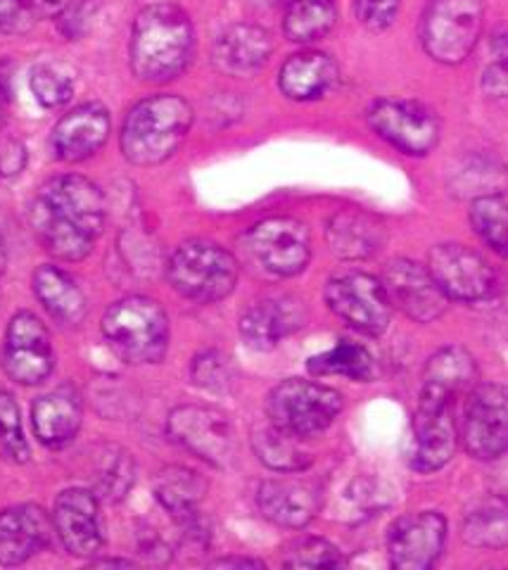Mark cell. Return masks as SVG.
Returning a JSON list of instances; mask_svg holds the SVG:
<instances>
[{"label": "cell", "instance_id": "cell-2", "mask_svg": "<svg viewBox=\"0 0 508 570\" xmlns=\"http://www.w3.org/2000/svg\"><path fill=\"white\" fill-rule=\"evenodd\" d=\"M196 50L188 14L177 6H150L136 17L131 31V69L146 83H165L183 75Z\"/></svg>", "mask_w": 508, "mask_h": 570}, {"label": "cell", "instance_id": "cell-30", "mask_svg": "<svg viewBox=\"0 0 508 570\" xmlns=\"http://www.w3.org/2000/svg\"><path fill=\"white\" fill-rule=\"evenodd\" d=\"M336 22L338 10L332 0H290L283 31L295 43H311L328 36Z\"/></svg>", "mask_w": 508, "mask_h": 570}, {"label": "cell", "instance_id": "cell-27", "mask_svg": "<svg viewBox=\"0 0 508 570\" xmlns=\"http://www.w3.org/2000/svg\"><path fill=\"white\" fill-rule=\"evenodd\" d=\"M81 402L72 390H56L39 397L31 406V421L37 438L46 448H64L81 428Z\"/></svg>", "mask_w": 508, "mask_h": 570}, {"label": "cell", "instance_id": "cell-18", "mask_svg": "<svg viewBox=\"0 0 508 570\" xmlns=\"http://www.w3.org/2000/svg\"><path fill=\"white\" fill-rule=\"evenodd\" d=\"M52 523L69 554L96 557L102 547V519L98 497L89 490L72 488L56 499Z\"/></svg>", "mask_w": 508, "mask_h": 570}, {"label": "cell", "instance_id": "cell-23", "mask_svg": "<svg viewBox=\"0 0 508 570\" xmlns=\"http://www.w3.org/2000/svg\"><path fill=\"white\" fill-rule=\"evenodd\" d=\"M305 324V309L292 297L259 299L240 316V335L248 347L267 352L273 350L286 335Z\"/></svg>", "mask_w": 508, "mask_h": 570}, {"label": "cell", "instance_id": "cell-40", "mask_svg": "<svg viewBox=\"0 0 508 570\" xmlns=\"http://www.w3.org/2000/svg\"><path fill=\"white\" fill-rule=\"evenodd\" d=\"M31 94L37 98L46 110H56V107L67 105L72 100L74 86L64 75H60L58 69H52L48 65H41L31 71Z\"/></svg>", "mask_w": 508, "mask_h": 570}, {"label": "cell", "instance_id": "cell-29", "mask_svg": "<svg viewBox=\"0 0 508 570\" xmlns=\"http://www.w3.org/2000/svg\"><path fill=\"white\" fill-rule=\"evenodd\" d=\"M207 492V480L186 466H167L155 478V497L173 519H186L196 513Z\"/></svg>", "mask_w": 508, "mask_h": 570}, {"label": "cell", "instance_id": "cell-43", "mask_svg": "<svg viewBox=\"0 0 508 570\" xmlns=\"http://www.w3.org/2000/svg\"><path fill=\"white\" fill-rule=\"evenodd\" d=\"M355 12L366 29L382 31L395 22L399 0H355Z\"/></svg>", "mask_w": 508, "mask_h": 570}, {"label": "cell", "instance_id": "cell-33", "mask_svg": "<svg viewBox=\"0 0 508 570\" xmlns=\"http://www.w3.org/2000/svg\"><path fill=\"white\" fill-rule=\"evenodd\" d=\"M464 538L480 549L508 547V504L504 499H487L466 515Z\"/></svg>", "mask_w": 508, "mask_h": 570}, {"label": "cell", "instance_id": "cell-25", "mask_svg": "<svg viewBox=\"0 0 508 570\" xmlns=\"http://www.w3.org/2000/svg\"><path fill=\"white\" fill-rule=\"evenodd\" d=\"M478 381V366L470 352L464 347H442L437 350L424 371V387L420 395L442 397L449 402H457V397L466 395Z\"/></svg>", "mask_w": 508, "mask_h": 570}, {"label": "cell", "instance_id": "cell-44", "mask_svg": "<svg viewBox=\"0 0 508 570\" xmlns=\"http://www.w3.org/2000/svg\"><path fill=\"white\" fill-rule=\"evenodd\" d=\"M24 167V148L20 142H3L0 146V171L3 174H17Z\"/></svg>", "mask_w": 508, "mask_h": 570}, {"label": "cell", "instance_id": "cell-24", "mask_svg": "<svg viewBox=\"0 0 508 570\" xmlns=\"http://www.w3.org/2000/svg\"><path fill=\"white\" fill-rule=\"evenodd\" d=\"M326 238L332 255L342 259H366L382 247L385 226L369 212L342 209L330 217Z\"/></svg>", "mask_w": 508, "mask_h": 570}, {"label": "cell", "instance_id": "cell-36", "mask_svg": "<svg viewBox=\"0 0 508 570\" xmlns=\"http://www.w3.org/2000/svg\"><path fill=\"white\" fill-rule=\"evenodd\" d=\"M190 376L198 387L226 395L236 387L238 371L231 356H226L219 350H207L196 356V362L190 366Z\"/></svg>", "mask_w": 508, "mask_h": 570}, {"label": "cell", "instance_id": "cell-20", "mask_svg": "<svg viewBox=\"0 0 508 570\" xmlns=\"http://www.w3.org/2000/svg\"><path fill=\"white\" fill-rule=\"evenodd\" d=\"M110 136V117L96 102L79 105L64 115L52 131V150L62 163H83L93 157Z\"/></svg>", "mask_w": 508, "mask_h": 570}, {"label": "cell", "instance_id": "cell-45", "mask_svg": "<svg viewBox=\"0 0 508 570\" xmlns=\"http://www.w3.org/2000/svg\"><path fill=\"white\" fill-rule=\"evenodd\" d=\"M215 568H265V563L257 559H245V557H226L212 561Z\"/></svg>", "mask_w": 508, "mask_h": 570}, {"label": "cell", "instance_id": "cell-3", "mask_svg": "<svg viewBox=\"0 0 508 570\" xmlns=\"http://www.w3.org/2000/svg\"><path fill=\"white\" fill-rule=\"evenodd\" d=\"M192 127L190 105L179 96H152L133 105L121 127V153L131 165H162Z\"/></svg>", "mask_w": 508, "mask_h": 570}, {"label": "cell", "instance_id": "cell-15", "mask_svg": "<svg viewBox=\"0 0 508 570\" xmlns=\"http://www.w3.org/2000/svg\"><path fill=\"white\" fill-rule=\"evenodd\" d=\"M428 272L449 299L480 302L495 291V272L482 255L464 245H437L428 257Z\"/></svg>", "mask_w": 508, "mask_h": 570}, {"label": "cell", "instance_id": "cell-39", "mask_svg": "<svg viewBox=\"0 0 508 570\" xmlns=\"http://www.w3.org/2000/svg\"><path fill=\"white\" fill-rule=\"evenodd\" d=\"M482 91L492 100H508V24L489 36V60L482 69Z\"/></svg>", "mask_w": 508, "mask_h": 570}, {"label": "cell", "instance_id": "cell-5", "mask_svg": "<svg viewBox=\"0 0 508 570\" xmlns=\"http://www.w3.org/2000/svg\"><path fill=\"white\" fill-rule=\"evenodd\" d=\"M173 291L186 299L212 305L231 295L238 281V262L229 249L209 240H188L177 247L167 264Z\"/></svg>", "mask_w": 508, "mask_h": 570}, {"label": "cell", "instance_id": "cell-38", "mask_svg": "<svg viewBox=\"0 0 508 570\" xmlns=\"http://www.w3.org/2000/svg\"><path fill=\"white\" fill-rule=\"evenodd\" d=\"M0 459L10 463L29 461V444L22 431L20 406L6 390H0Z\"/></svg>", "mask_w": 508, "mask_h": 570}, {"label": "cell", "instance_id": "cell-17", "mask_svg": "<svg viewBox=\"0 0 508 570\" xmlns=\"http://www.w3.org/2000/svg\"><path fill=\"white\" fill-rule=\"evenodd\" d=\"M447 542V521L437 511L409 513L388 534L390 563L399 570H426L440 559Z\"/></svg>", "mask_w": 508, "mask_h": 570}, {"label": "cell", "instance_id": "cell-32", "mask_svg": "<svg viewBox=\"0 0 508 570\" xmlns=\"http://www.w3.org/2000/svg\"><path fill=\"white\" fill-rule=\"evenodd\" d=\"M309 371L313 376H345L352 381H371L376 364L371 352L363 345L340 341L332 350L311 356Z\"/></svg>", "mask_w": 508, "mask_h": 570}, {"label": "cell", "instance_id": "cell-41", "mask_svg": "<svg viewBox=\"0 0 508 570\" xmlns=\"http://www.w3.org/2000/svg\"><path fill=\"white\" fill-rule=\"evenodd\" d=\"M283 563L288 568H338L345 563V559L336 544L309 538L292 544Z\"/></svg>", "mask_w": 508, "mask_h": 570}, {"label": "cell", "instance_id": "cell-7", "mask_svg": "<svg viewBox=\"0 0 508 570\" xmlns=\"http://www.w3.org/2000/svg\"><path fill=\"white\" fill-rule=\"evenodd\" d=\"M267 412L280 431L307 440L323 433L338 419L342 412V397L332 387L290 379L271 390Z\"/></svg>", "mask_w": 508, "mask_h": 570}, {"label": "cell", "instance_id": "cell-21", "mask_svg": "<svg viewBox=\"0 0 508 570\" xmlns=\"http://www.w3.org/2000/svg\"><path fill=\"white\" fill-rule=\"evenodd\" d=\"M273 41L257 24H233L223 29L212 48V62L229 77H252L271 58Z\"/></svg>", "mask_w": 508, "mask_h": 570}, {"label": "cell", "instance_id": "cell-10", "mask_svg": "<svg viewBox=\"0 0 508 570\" xmlns=\"http://www.w3.org/2000/svg\"><path fill=\"white\" fill-rule=\"evenodd\" d=\"M371 129L409 157L430 155L440 142V119L416 100H378L369 110Z\"/></svg>", "mask_w": 508, "mask_h": 570}, {"label": "cell", "instance_id": "cell-31", "mask_svg": "<svg viewBox=\"0 0 508 570\" xmlns=\"http://www.w3.org/2000/svg\"><path fill=\"white\" fill-rule=\"evenodd\" d=\"M302 442V438L280 431L273 423L257 431L252 440L259 461L278 473H297L309 466L311 454L305 450Z\"/></svg>", "mask_w": 508, "mask_h": 570}, {"label": "cell", "instance_id": "cell-12", "mask_svg": "<svg viewBox=\"0 0 508 570\" xmlns=\"http://www.w3.org/2000/svg\"><path fill=\"white\" fill-rule=\"evenodd\" d=\"M248 249L259 266L276 276L305 272L311 257L309 228L292 217H271L248 230Z\"/></svg>", "mask_w": 508, "mask_h": 570}, {"label": "cell", "instance_id": "cell-11", "mask_svg": "<svg viewBox=\"0 0 508 570\" xmlns=\"http://www.w3.org/2000/svg\"><path fill=\"white\" fill-rule=\"evenodd\" d=\"M326 302L349 326L361 333L380 335L390 324L392 305L382 281L369 274H342L330 278L326 285Z\"/></svg>", "mask_w": 508, "mask_h": 570}, {"label": "cell", "instance_id": "cell-42", "mask_svg": "<svg viewBox=\"0 0 508 570\" xmlns=\"http://www.w3.org/2000/svg\"><path fill=\"white\" fill-rule=\"evenodd\" d=\"M98 8V0H72V3H64V8L58 12L60 31L69 41L81 39V36L91 29Z\"/></svg>", "mask_w": 508, "mask_h": 570}, {"label": "cell", "instance_id": "cell-14", "mask_svg": "<svg viewBox=\"0 0 508 570\" xmlns=\"http://www.w3.org/2000/svg\"><path fill=\"white\" fill-rule=\"evenodd\" d=\"M457 423H454V402L420 395L414 425H411V450L409 463L420 471L430 473L442 469L457 452Z\"/></svg>", "mask_w": 508, "mask_h": 570}, {"label": "cell", "instance_id": "cell-1", "mask_svg": "<svg viewBox=\"0 0 508 570\" xmlns=\"http://www.w3.org/2000/svg\"><path fill=\"white\" fill-rule=\"evenodd\" d=\"M104 224V200L83 176H58L39 190L31 205V226L50 255L79 262L91 253Z\"/></svg>", "mask_w": 508, "mask_h": 570}, {"label": "cell", "instance_id": "cell-16", "mask_svg": "<svg viewBox=\"0 0 508 570\" xmlns=\"http://www.w3.org/2000/svg\"><path fill=\"white\" fill-rule=\"evenodd\" d=\"M382 288L388 293L390 305L418 324H430L440 318L449 305V297L435 283L428 266L411 259L390 262L382 276Z\"/></svg>", "mask_w": 508, "mask_h": 570}, {"label": "cell", "instance_id": "cell-34", "mask_svg": "<svg viewBox=\"0 0 508 570\" xmlns=\"http://www.w3.org/2000/svg\"><path fill=\"white\" fill-rule=\"evenodd\" d=\"M470 224L489 249L508 257V203L504 198H499V195H480V198L472 200Z\"/></svg>", "mask_w": 508, "mask_h": 570}, {"label": "cell", "instance_id": "cell-37", "mask_svg": "<svg viewBox=\"0 0 508 570\" xmlns=\"http://www.w3.org/2000/svg\"><path fill=\"white\" fill-rule=\"evenodd\" d=\"M62 8L64 0H0V33H24Z\"/></svg>", "mask_w": 508, "mask_h": 570}, {"label": "cell", "instance_id": "cell-22", "mask_svg": "<svg viewBox=\"0 0 508 570\" xmlns=\"http://www.w3.org/2000/svg\"><path fill=\"white\" fill-rule=\"evenodd\" d=\"M50 521L41 507L22 504L0 511V566H20L50 542Z\"/></svg>", "mask_w": 508, "mask_h": 570}, {"label": "cell", "instance_id": "cell-8", "mask_svg": "<svg viewBox=\"0 0 508 570\" xmlns=\"http://www.w3.org/2000/svg\"><path fill=\"white\" fill-rule=\"evenodd\" d=\"M169 438L217 469H229L238 456V435L231 419L219 409L188 404L173 409L167 421Z\"/></svg>", "mask_w": 508, "mask_h": 570}, {"label": "cell", "instance_id": "cell-6", "mask_svg": "<svg viewBox=\"0 0 508 570\" xmlns=\"http://www.w3.org/2000/svg\"><path fill=\"white\" fill-rule=\"evenodd\" d=\"M485 0H430L420 20V43L440 65H461L478 46Z\"/></svg>", "mask_w": 508, "mask_h": 570}, {"label": "cell", "instance_id": "cell-28", "mask_svg": "<svg viewBox=\"0 0 508 570\" xmlns=\"http://www.w3.org/2000/svg\"><path fill=\"white\" fill-rule=\"evenodd\" d=\"M33 293L46 312L62 326H79L86 318V295L79 283L58 266L46 264L33 274Z\"/></svg>", "mask_w": 508, "mask_h": 570}, {"label": "cell", "instance_id": "cell-35", "mask_svg": "<svg viewBox=\"0 0 508 570\" xmlns=\"http://www.w3.org/2000/svg\"><path fill=\"white\" fill-rule=\"evenodd\" d=\"M136 480V463L129 452L119 448H108V454L102 456L100 469L96 475V490L108 502H121Z\"/></svg>", "mask_w": 508, "mask_h": 570}, {"label": "cell", "instance_id": "cell-4", "mask_svg": "<svg viewBox=\"0 0 508 570\" xmlns=\"http://www.w3.org/2000/svg\"><path fill=\"white\" fill-rule=\"evenodd\" d=\"M110 347L129 364L160 362L169 347V321L150 297H124L102 316Z\"/></svg>", "mask_w": 508, "mask_h": 570}, {"label": "cell", "instance_id": "cell-13", "mask_svg": "<svg viewBox=\"0 0 508 570\" xmlns=\"http://www.w3.org/2000/svg\"><path fill=\"white\" fill-rule=\"evenodd\" d=\"M3 366L8 376L20 385H39L52 373L56 354H52L50 333L37 314L20 312L10 318Z\"/></svg>", "mask_w": 508, "mask_h": 570}, {"label": "cell", "instance_id": "cell-47", "mask_svg": "<svg viewBox=\"0 0 508 570\" xmlns=\"http://www.w3.org/2000/svg\"><path fill=\"white\" fill-rule=\"evenodd\" d=\"M6 262H8L6 245H3V238H0V274H3V269H6Z\"/></svg>", "mask_w": 508, "mask_h": 570}, {"label": "cell", "instance_id": "cell-9", "mask_svg": "<svg viewBox=\"0 0 508 570\" xmlns=\"http://www.w3.org/2000/svg\"><path fill=\"white\" fill-rule=\"evenodd\" d=\"M461 440L470 456L480 461L508 452V387L499 383L476 385L468 392L461 421Z\"/></svg>", "mask_w": 508, "mask_h": 570}, {"label": "cell", "instance_id": "cell-46", "mask_svg": "<svg viewBox=\"0 0 508 570\" xmlns=\"http://www.w3.org/2000/svg\"><path fill=\"white\" fill-rule=\"evenodd\" d=\"M93 566H133V561H124V559H96Z\"/></svg>", "mask_w": 508, "mask_h": 570}, {"label": "cell", "instance_id": "cell-19", "mask_svg": "<svg viewBox=\"0 0 508 570\" xmlns=\"http://www.w3.org/2000/svg\"><path fill=\"white\" fill-rule=\"evenodd\" d=\"M257 504L261 515L276 525L305 528L321 509V490L309 480L276 478L259 485Z\"/></svg>", "mask_w": 508, "mask_h": 570}, {"label": "cell", "instance_id": "cell-26", "mask_svg": "<svg viewBox=\"0 0 508 570\" xmlns=\"http://www.w3.org/2000/svg\"><path fill=\"white\" fill-rule=\"evenodd\" d=\"M338 83V65L326 52H297L280 69L278 86L286 98L307 102L323 98Z\"/></svg>", "mask_w": 508, "mask_h": 570}]
</instances>
